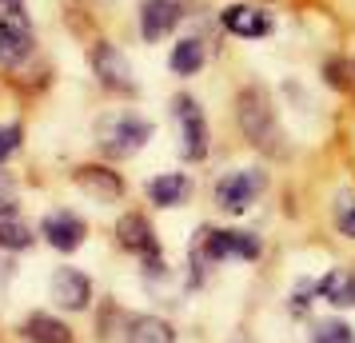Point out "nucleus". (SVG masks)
I'll return each mask as SVG.
<instances>
[{
    "mask_svg": "<svg viewBox=\"0 0 355 343\" xmlns=\"http://www.w3.org/2000/svg\"><path fill=\"white\" fill-rule=\"evenodd\" d=\"M315 292H320L331 308H355V272L352 267H331V272L320 279Z\"/></svg>",
    "mask_w": 355,
    "mask_h": 343,
    "instance_id": "obj_15",
    "label": "nucleus"
},
{
    "mask_svg": "<svg viewBox=\"0 0 355 343\" xmlns=\"http://www.w3.org/2000/svg\"><path fill=\"white\" fill-rule=\"evenodd\" d=\"M336 228L339 236L355 240V192H339L336 196Z\"/></svg>",
    "mask_w": 355,
    "mask_h": 343,
    "instance_id": "obj_20",
    "label": "nucleus"
},
{
    "mask_svg": "<svg viewBox=\"0 0 355 343\" xmlns=\"http://www.w3.org/2000/svg\"><path fill=\"white\" fill-rule=\"evenodd\" d=\"M12 272H17V263H12V260H4V256H0V288H4L8 279H12Z\"/></svg>",
    "mask_w": 355,
    "mask_h": 343,
    "instance_id": "obj_24",
    "label": "nucleus"
},
{
    "mask_svg": "<svg viewBox=\"0 0 355 343\" xmlns=\"http://www.w3.org/2000/svg\"><path fill=\"white\" fill-rule=\"evenodd\" d=\"M17 148H20V128L17 124H4V128H0V164L8 160Z\"/></svg>",
    "mask_w": 355,
    "mask_h": 343,
    "instance_id": "obj_23",
    "label": "nucleus"
},
{
    "mask_svg": "<svg viewBox=\"0 0 355 343\" xmlns=\"http://www.w3.org/2000/svg\"><path fill=\"white\" fill-rule=\"evenodd\" d=\"M236 116H240L243 136L252 140L256 148H272L275 140V112L268 104V92L263 88H243L240 104H236Z\"/></svg>",
    "mask_w": 355,
    "mask_h": 343,
    "instance_id": "obj_1",
    "label": "nucleus"
},
{
    "mask_svg": "<svg viewBox=\"0 0 355 343\" xmlns=\"http://www.w3.org/2000/svg\"><path fill=\"white\" fill-rule=\"evenodd\" d=\"M263 188H268V176H263L259 168H236V172H227L224 180L216 184V204H220L227 216H240V212L252 208V200H256Z\"/></svg>",
    "mask_w": 355,
    "mask_h": 343,
    "instance_id": "obj_3",
    "label": "nucleus"
},
{
    "mask_svg": "<svg viewBox=\"0 0 355 343\" xmlns=\"http://www.w3.org/2000/svg\"><path fill=\"white\" fill-rule=\"evenodd\" d=\"M236 260H259V252H263V244H259L252 231H236Z\"/></svg>",
    "mask_w": 355,
    "mask_h": 343,
    "instance_id": "obj_22",
    "label": "nucleus"
},
{
    "mask_svg": "<svg viewBox=\"0 0 355 343\" xmlns=\"http://www.w3.org/2000/svg\"><path fill=\"white\" fill-rule=\"evenodd\" d=\"M116 240H120L124 252H136V256H144V260L160 256V244H156V236H152V228H148V220L144 216H136V212L120 216V224H116Z\"/></svg>",
    "mask_w": 355,
    "mask_h": 343,
    "instance_id": "obj_12",
    "label": "nucleus"
},
{
    "mask_svg": "<svg viewBox=\"0 0 355 343\" xmlns=\"http://www.w3.org/2000/svg\"><path fill=\"white\" fill-rule=\"evenodd\" d=\"M17 216V184L8 172H0V220H12Z\"/></svg>",
    "mask_w": 355,
    "mask_h": 343,
    "instance_id": "obj_21",
    "label": "nucleus"
},
{
    "mask_svg": "<svg viewBox=\"0 0 355 343\" xmlns=\"http://www.w3.org/2000/svg\"><path fill=\"white\" fill-rule=\"evenodd\" d=\"M40 231H44V240H49L56 252H76V247L84 244V236H88L84 220L72 216V212H49L44 224H40Z\"/></svg>",
    "mask_w": 355,
    "mask_h": 343,
    "instance_id": "obj_11",
    "label": "nucleus"
},
{
    "mask_svg": "<svg viewBox=\"0 0 355 343\" xmlns=\"http://www.w3.org/2000/svg\"><path fill=\"white\" fill-rule=\"evenodd\" d=\"M76 188L92 204H120L124 200V180L116 176L112 168H104V164H84V168H76Z\"/></svg>",
    "mask_w": 355,
    "mask_h": 343,
    "instance_id": "obj_6",
    "label": "nucleus"
},
{
    "mask_svg": "<svg viewBox=\"0 0 355 343\" xmlns=\"http://www.w3.org/2000/svg\"><path fill=\"white\" fill-rule=\"evenodd\" d=\"M96 4H112V0H96Z\"/></svg>",
    "mask_w": 355,
    "mask_h": 343,
    "instance_id": "obj_25",
    "label": "nucleus"
},
{
    "mask_svg": "<svg viewBox=\"0 0 355 343\" xmlns=\"http://www.w3.org/2000/svg\"><path fill=\"white\" fill-rule=\"evenodd\" d=\"M33 52V24L24 17L20 0H8L0 8V64H20Z\"/></svg>",
    "mask_w": 355,
    "mask_h": 343,
    "instance_id": "obj_2",
    "label": "nucleus"
},
{
    "mask_svg": "<svg viewBox=\"0 0 355 343\" xmlns=\"http://www.w3.org/2000/svg\"><path fill=\"white\" fill-rule=\"evenodd\" d=\"M180 17H184V8L176 0H144V8H140V36L148 44H156V40H164L176 28Z\"/></svg>",
    "mask_w": 355,
    "mask_h": 343,
    "instance_id": "obj_9",
    "label": "nucleus"
},
{
    "mask_svg": "<svg viewBox=\"0 0 355 343\" xmlns=\"http://www.w3.org/2000/svg\"><path fill=\"white\" fill-rule=\"evenodd\" d=\"M28 244H33L28 224H20V220H0V247H4V252H24Z\"/></svg>",
    "mask_w": 355,
    "mask_h": 343,
    "instance_id": "obj_19",
    "label": "nucleus"
},
{
    "mask_svg": "<svg viewBox=\"0 0 355 343\" xmlns=\"http://www.w3.org/2000/svg\"><path fill=\"white\" fill-rule=\"evenodd\" d=\"M172 72L176 76H196L200 68H204V44L196 40V36H188V40H180L176 49H172Z\"/></svg>",
    "mask_w": 355,
    "mask_h": 343,
    "instance_id": "obj_17",
    "label": "nucleus"
},
{
    "mask_svg": "<svg viewBox=\"0 0 355 343\" xmlns=\"http://www.w3.org/2000/svg\"><path fill=\"white\" fill-rule=\"evenodd\" d=\"M128 343H176V335L160 315H136L128 319Z\"/></svg>",
    "mask_w": 355,
    "mask_h": 343,
    "instance_id": "obj_16",
    "label": "nucleus"
},
{
    "mask_svg": "<svg viewBox=\"0 0 355 343\" xmlns=\"http://www.w3.org/2000/svg\"><path fill=\"white\" fill-rule=\"evenodd\" d=\"M311 343H355V327L343 319H315Z\"/></svg>",
    "mask_w": 355,
    "mask_h": 343,
    "instance_id": "obj_18",
    "label": "nucleus"
},
{
    "mask_svg": "<svg viewBox=\"0 0 355 343\" xmlns=\"http://www.w3.org/2000/svg\"><path fill=\"white\" fill-rule=\"evenodd\" d=\"M49 292L64 311H84L88 299H92V283H88V276L76 272V267H56L52 279H49Z\"/></svg>",
    "mask_w": 355,
    "mask_h": 343,
    "instance_id": "obj_8",
    "label": "nucleus"
},
{
    "mask_svg": "<svg viewBox=\"0 0 355 343\" xmlns=\"http://www.w3.org/2000/svg\"><path fill=\"white\" fill-rule=\"evenodd\" d=\"M188 196H192V180L184 172H164L156 180H148V200L156 208H180Z\"/></svg>",
    "mask_w": 355,
    "mask_h": 343,
    "instance_id": "obj_14",
    "label": "nucleus"
},
{
    "mask_svg": "<svg viewBox=\"0 0 355 343\" xmlns=\"http://www.w3.org/2000/svg\"><path fill=\"white\" fill-rule=\"evenodd\" d=\"M20 335L28 343H72L76 335H72V327L60 324L56 315H49V311H33L24 324H20Z\"/></svg>",
    "mask_w": 355,
    "mask_h": 343,
    "instance_id": "obj_13",
    "label": "nucleus"
},
{
    "mask_svg": "<svg viewBox=\"0 0 355 343\" xmlns=\"http://www.w3.org/2000/svg\"><path fill=\"white\" fill-rule=\"evenodd\" d=\"M152 140V124L140 116H112L100 124V148L108 156H136Z\"/></svg>",
    "mask_w": 355,
    "mask_h": 343,
    "instance_id": "obj_4",
    "label": "nucleus"
},
{
    "mask_svg": "<svg viewBox=\"0 0 355 343\" xmlns=\"http://www.w3.org/2000/svg\"><path fill=\"white\" fill-rule=\"evenodd\" d=\"M176 120H180V152L188 160H204L208 156V124H204V112L200 104L188 96L176 100Z\"/></svg>",
    "mask_w": 355,
    "mask_h": 343,
    "instance_id": "obj_5",
    "label": "nucleus"
},
{
    "mask_svg": "<svg viewBox=\"0 0 355 343\" xmlns=\"http://www.w3.org/2000/svg\"><path fill=\"white\" fill-rule=\"evenodd\" d=\"M92 68H96V76L104 88H116V92H132L136 88L128 56L116 49V44H108V40H100L96 49H92Z\"/></svg>",
    "mask_w": 355,
    "mask_h": 343,
    "instance_id": "obj_7",
    "label": "nucleus"
},
{
    "mask_svg": "<svg viewBox=\"0 0 355 343\" xmlns=\"http://www.w3.org/2000/svg\"><path fill=\"white\" fill-rule=\"evenodd\" d=\"M224 28L232 36H243V40H259V36H272V17L256 8V4H232L220 12Z\"/></svg>",
    "mask_w": 355,
    "mask_h": 343,
    "instance_id": "obj_10",
    "label": "nucleus"
}]
</instances>
